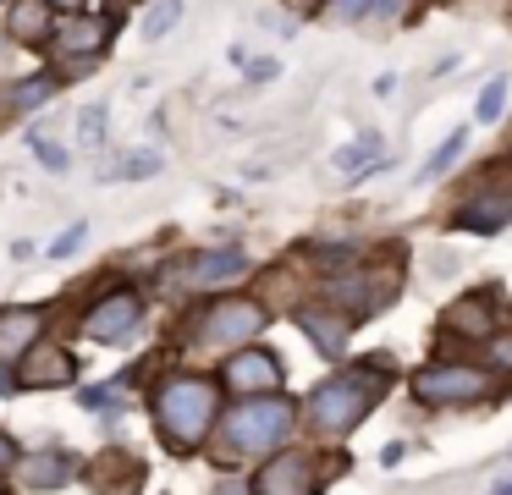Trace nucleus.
I'll return each instance as SVG.
<instances>
[{
	"label": "nucleus",
	"instance_id": "nucleus-22",
	"mask_svg": "<svg viewBox=\"0 0 512 495\" xmlns=\"http://www.w3.org/2000/svg\"><path fill=\"white\" fill-rule=\"evenodd\" d=\"M177 17H182V0H149V11H144V39H166V33L177 28Z\"/></svg>",
	"mask_w": 512,
	"mask_h": 495
},
{
	"label": "nucleus",
	"instance_id": "nucleus-1",
	"mask_svg": "<svg viewBox=\"0 0 512 495\" xmlns=\"http://www.w3.org/2000/svg\"><path fill=\"white\" fill-rule=\"evenodd\" d=\"M215 418H221V380H210V374H171V380L155 385V424L171 451L204 446Z\"/></svg>",
	"mask_w": 512,
	"mask_h": 495
},
{
	"label": "nucleus",
	"instance_id": "nucleus-11",
	"mask_svg": "<svg viewBox=\"0 0 512 495\" xmlns=\"http://www.w3.org/2000/svg\"><path fill=\"white\" fill-rule=\"evenodd\" d=\"M441 330H446V336H457V341H490L501 330V303L490 292H463L441 314Z\"/></svg>",
	"mask_w": 512,
	"mask_h": 495
},
{
	"label": "nucleus",
	"instance_id": "nucleus-25",
	"mask_svg": "<svg viewBox=\"0 0 512 495\" xmlns=\"http://www.w3.org/2000/svg\"><path fill=\"white\" fill-rule=\"evenodd\" d=\"M50 94H56V77L39 72V77H28V83L12 88V110H34V105H45Z\"/></svg>",
	"mask_w": 512,
	"mask_h": 495
},
{
	"label": "nucleus",
	"instance_id": "nucleus-5",
	"mask_svg": "<svg viewBox=\"0 0 512 495\" xmlns=\"http://www.w3.org/2000/svg\"><path fill=\"white\" fill-rule=\"evenodd\" d=\"M391 297H397V264H391V270H358V264H347V275H331V281H325V308H336L347 325L380 314Z\"/></svg>",
	"mask_w": 512,
	"mask_h": 495
},
{
	"label": "nucleus",
	"instance_id": "nucleus-27",
	"mask_svg": "<svg viewBox=\"0 0 512 495\" xmlns=\"http://www.w3.org/2000/svg\"><path fill=\"white\" fill-rule=\"evenodd\" d=\"M83 237H89V220H72V226H67V231H61V237H56V242H50V248H45V253H50V259H72V253H78V248H83Z\"/></svg>",
	"mask_w": 512,
	"mask_h": 495
},
{
	"label": "nucleus",
	"instance_id": "nucleus-36",
	"mask_svg": "<svg viewBox=\"0 0 512 495\" xmlns=\"http://www.w3.org/2000/svg\"><path fill=\"white\" fill-rule=\"evenodd\" d=\"M17 391V369L12 363H0V396H12Z\"/></svg>",
	"mask_w": 512,
	"mask_h": 495
},
{
	"label": "nucleus",
	"instance_id": "nucleus-33",
	"mask_svg": "<svg viewBox=\"0 0 512 495\" xmlns=\"http://www.w3.org/2000/svg\"><path fill=\"white\" fill-rule=\"evenodd\" d=\"M276 72H281V66L270 61V55H265V61H248V83H270Z\"/></svg>",
	"mask_w": 512,
	"mask_h": 495
},
{
	"label": "nucleus",
	"instance_id": "nucleus-34",
	"mask_svg": "<svg viewBox=\"0 0 512 495\" xmlns=\"http://www.w3.org/2000/svg\"><path fill=\"white\" fill-rule=\"evenodd\" d=\"M83 407H116V391L105 385V391H83Z\"/></svg>",
	"mask_w": 512,
	"mask_h": 495
},
{
	"label": "nucleus",
	"instance_id": "nucleus-31",
	"mask_svg": "<svg viewBox=\"0 0 512 495\" xmlns=\"http://www.w3.org/2000/svg\"><path fill=\"white\" fill-rule=\"evenodd\" d=\"M17 462H23V451H17V440L0 429V479H6V473H17Z\"/></svg>",
	"mask_w": 512,
	"mask_h": 495
},
{
	"label": "nucleus",
	"instance_id": "nucleus-4",
	"mask_svg": "<svg viewBox=\"0 0 512 495\" xmlns=\"http://www.w3.org/2000/svg\"><path fill=\"white\" fill-rule=\"evenodd\" d=\"M490 396V369L485 363H463V358H435L413 374V402L424 407H468Z\"/></svg>",
	"mask_w": 512,
	"mask_h": 495
},
{
	"label": "nucleus",
	"instance_id": "nucleus-29",
	"mask_svg": "<svg viewBox=\"0 0 512 495\" xmlns=\"http://www.w3.org/2000/svg\"><path fill=\"white\" fill-rule=\"evenodd\" d=\"M28 143H34V154H39V165H45V171H67V149H61V143H50V138H39V132H28Z\"/></svg>",
	"mask_w": 512,
	"mask_h": 495
},
{
	"label": "nucleus",
	"instance_id": "nucleus-7",
	"mask_svg": "<svg viewBox=\"0 0 512 495\" xmlns=\"http://www.w3.org/2000/svg\"><path fill=\"white\" fill-rule=\"evenodd\" d=\"M138 319H144V292H138V286H116V292H105L100 303L83 314L78 330L105 347V341H127V336H133Z\"/></svg>",
	"mask_w": 512,
	"mask_h": 495
},
{
	"label": "nucleus",
	"instance_id": "nucleus-10",
	"mask_svg": "<svg viewBox=\"0 0 512 495\" xmlns=\"http://www.w3.org/2000/svg\"><path fill=\"white\" fill-rule=\"evenodd\" d=\"M12 369H17V385H34V391H50V385H72V380H78L72 352L61 347V341H45V336H39L34 347L12 363Z\"/></svg>",
	"mask_w": 512,
	"mask_h": 495
},
{
	"label": "nucleus",
	"instance_id": "nucleus-13",
	"mask_svg": "<svg viewBox=\"0 0 512 495\" xmlns=\"http://www.w3.org/2000/svg\"><path fill=\"white\" fill-rule=\"evenodd\" d=\"M111 17H61L56 22V50L61 55H78V61H89V55H100V50H111Z\"/></svg>",
	"mask_w": 512,
	"mask_h": 495
},
{
	"label": "nucleus",
	"instance_id": "nucleus-12",
	"mask_svg": "<svg viewBox=\"0 0 512 495\" xmlns=\"http://www.w3.org/2000/svg\"><path fill=\"white\" fill-rule=\"evenodd\" d=\"M452 226L457 231H479V237L512 226V187H479V193H468L463 209L452 215Z\"/></svg>",
	"mask_w": 512,
	"mask_h": 495
},
{
	"label": "nucleus",
	"instance_id": "nucleus-30",
	"mask_svg": "<svg viewBox=\"0 0 512 495\" xmlns=\"http://www.w3.org/2000/svg\"><path fill=\"white\" fill-rule=\"evenodd\" d=\"M369 6H375V0H325V17L358 22V17H369Z\"/></svg>",
	"mask_w": 512,
	"mask_h": 495
},
{
	"label": "nucleus",
	"instance_id": "nucleus-28",
	"mask_svg": "<svg viewBox=\"0 0 512 495\" xmlns=\"http://www.w3.org/2000/svg\"><path fill=\"white\" fill-rule=\"evenodd\" d=\"M485 363L501 374H512V330H496V336L485 341Z\"/></svg>",
	"mask_w": 512,
	"mask_h": 495
},
{
	"label": "nucleus",
	"instance_id": "nucleus-23",
	"mask_svg": "<svg viewBox=\"0 0 512 495\" xmlns=\"http://www.w3.org/2000/svg\"><path fill=\"white\" fill-rule=\"evenodd\" d=\"M501 105H507V72H496L474 99V121H501Z\"/></svg>",
	"mask_w": 512,
	"mask_h": 495
},
{
	"label": "nucleus",
	"instance_id": "nucleus-18",
	"mask_svg": "<svg viewBox=\"0 0 512 495\" xmlns=\"http://www.w3.org/2000/svg\"><path fill=\"white\" fill-rule=\"evenodd\" d=\"M50 6L45 0H12V11H6V33H12L17 44H45L50 39Z\"/></svg>",
	"mask_w": 512,
	"mask_h": 495
},
{
	"label": "nucleus",
	"instance_id": "nucleus-21",
	"mask_svg": "<svg viewBox=\"0 0 512 495\" xmlns=\"http://www.w3.org/2000/svg\"><path fill=\"white\" fill-rule=\"evenodd\" d=\"M463 149H468V132H463V127H457V132H446V138H441V149H435L430 160L419 165V182H435L441 171H452V160H457Z\"/></svg>",
	"mask_w": 512,
	"mask_h": 495
},
{
	"label": "nucleus",
	"instance_id": "nucleus-37",
	"mask_svg": "<svg viewBox=\"0 0 512 495\" xmlns=\"http://www.w3.org/2000/svg\"><path fill=\"white\" fill-rule=\"evenodd\" d=\"M490 495H512V479H501V484H490Z\"/></svg>",
	"mask_w": 512,
	"mask_h": 495
},
{
	"label": "nucleus",
	"instance_id": "nucleus-20",
	"mask_svg": "<svg viewBox=\"0 0 512 495\" xmlns=\"http://www.w3.org/2000/svg\"><path fill=\"white\" fill-rule=\"evenodd\" d=\"M375 154H380V138H375V132H364L358 143H347V149H336V171H342V176L386 171V160H375Z\"/></svg>",
	"mask_w": 512,
	"mask_h": 495
},
{
	"label": "nucleus",
	"instance_id": "nucleus-8",
	"mask_svg": "<svg viewBox=\"0 0 512 495\" xmlns=\"http://www.w3.org/2000/svg\"><path fill=\"white\" fill-rule=\"evenodd\" d=\"M221 380H226V391H237L248 402V396H276L281 391V358L270 347H237L232 358H226V369H221Z\"/></svg>",
	"mask_w": 512,
	"mask_h": 495
},
{
	"label": "nucleus",
	"instance_id": "nucleus-17",
	"mask_svg": "<svg viewBox=\"0 0 512 495\" xmlns=\"http://www.w3.org/2000/svg\"><path fill=\"white\" fill-rule=\"evenodd\" d=\"M138 484H144V462L127 457V451H105L94 462V490L100 495H138Z\"/></svg>",
	"mask_w": 512,
	"mask_h": 495
},
{
	"label": "nucleus",
	"instance_id": "nucleus-2",
	"mask_svg": "<svg viewBox=\"0 0 512 495\" xmlns=\"http://www.w3.org/2000/svg\"><path fill=\"white\" fill-rule=\"evenodd\" d=\"M380 396H386V363H353L309 391V424L320 435H353Z\"/></svg>",
	"mask_w": 512,
	"mask_h": 495
},
{
	"label": "nucleus",
	"instance_id": "nucleus-15",
	"mask_svg": "<svg viewBox=\"0 0 512 495\" xmlns=\"http://www.w3.org/2000/svg\"><path fill=\"white\" fill-rule=\"evenodd\" d=\"M39 330H45V314H39V308H6V314H0V363L23 358L39 341Z\"/></svg>",
	"mask_w": 512,
	"mask_h": 495
},
{
	"label": "nucleus",
	"instance_id": "nucleus-6",
	"mask_svg": "<svg viewBox=\"0 0 512 495\" xmlns=\"http://www.w3.org/2000/svg\"><path fill=\"white\" fill-rule=\"evenodd\" d=\"M193 341H210V347H237V341H254L259 330H265V303H254V297H215V303H204L199 314H193Z\"/></svg>",
	"mask_w": 512,
	"mask_h": 495
},
{
	"label": "nucleus",
	"instance_id": "nucleus-3",
	"mask_svg": "<svg viewBox=\"0 0 512 495\" xmlns=\"http://www.w3.org/2000/svg\"><path fill=\"white\" fill-rule=\"evenodd\" d=\"M292 424H298V407L287 396H248L226 413V446L259 457V451H276L292 435Z\"/></svg>",
	"mask_w": 512,
	"mask_h": 495
},
{
	"label": "nucleus",
	"instance_id": "nucleus-16",
	"mask_svg": "<svg viewBox=\"0 0 512 495\" xmlns=\"http://www.w3.org/2000/svg\"><path fill=\"white\" fill-rule=\"evenodd\" d=\"M298 325H303V336H309L325 358H342V352H347V330H353V325H347L336 308H298Z\"/></svg>",
	"mask_w": 512,
	"mask_h": 495
},
{
	"label": "nucleus",
	"instance_id": "nucleus-14",
	"mask_svg": "<svg viewBox=\"0 0 512 495\" xmlns=\"http://www.w3.org/2000/svg\"><path fill=\"white\" fill-rule=\"evenodd\" d=\"M17 473H23L28 490H61V484L78 479V457L72 451H34V457L17 462Z\"/></svg>",
	"mask_w": 512,
	"mask_h": 495
},
{
	"label": "nucleus",
	"instance_id": "nucleus-19",
	"mask_svg": "<svg viewBox=\"0 0 512 495\" xmlns=\"http://www.w3.org/2000/svg\"><path fill=\"white\" fill-rule=\"evenodd\" d=\"M248 270V253L243 248H210L193 259V281L199 286H215V281H237Z\"/></svg>",
	"mask_w": 512,
	"mask_h": 495
},
{
	"label": "nucleus",
	"instance_id": "nucleus-9",
	"mask_svg": "<svg viewBox=\"0 0 512 495\" xmlns=\"http://www.w3.org/2000/svg\"><path fill=\"white\" fill-rule=\"evenodd\" d=\"M314 490H320V468H314L309 451H276L254 473V495H314Z\"/></svg>",
	"mask_w": 512,
	"mask_h": 495
},
{
	"label": "nucleus",
	"instance_id": "nucleus-24",
	"mask_svg": "<svg viewBox=\"0 0 512 495\" xmlns=\"http://www.w3.org/2000/svg\"><path fill=\"white\" fill-rule=\"evenodd\" d=\"M160 171V154L155 149H133L122 165H111V171H100V176H116V182H138V176H155Z\"/></svg>",
	"mask_w": 512,
	"mask_h": 495
},
{
	"label": "nucleus",
	"instance_id": "nucleus-32",
	"mask_svg": "<svg viewBox=\"0 0 512 495\" xmlns=\"http://www.w3.org/2000/svg\"><path fill=\"white\" fill-rule=\"evenodd\" d=\"M402 6H408V0H375V6H369V22H391V17H402Z\"/></svg>",
	"mask_w": 512,
	"mask_h": 495
},
{
	"label": "nucleus",
	"instance_id": "nucleus-26",
	"mask_svg": "<svg viewBox=\"0 0 512 495\" xmlns=\"http://www.w3.org/2000/svg\"><path fill=\"white\" fill-rule=\"evenodd\" d=\"M105 127H111V121H105V105H89L78 116V138L89 143V149H100V143H105Z\"/></svg>",
	"mask_w": 512,
	"mask_h": 495
},
{
	"label": "nucleus",
	"instance_id": "nucleus-35",
	"mask_svg": "<svg viewBox=\"0 0 512 495\" xmlns=\"http://www.w3.org/2000/svg\"><path fill=\"white\" fill-rule=\"evenodd\" d=\"M45 6H50V11H61V17H78V11L89 6V0H45Z\"/></svg>",
	"mask_w": 512,
	"mask_h": 495
}]
</instances>
